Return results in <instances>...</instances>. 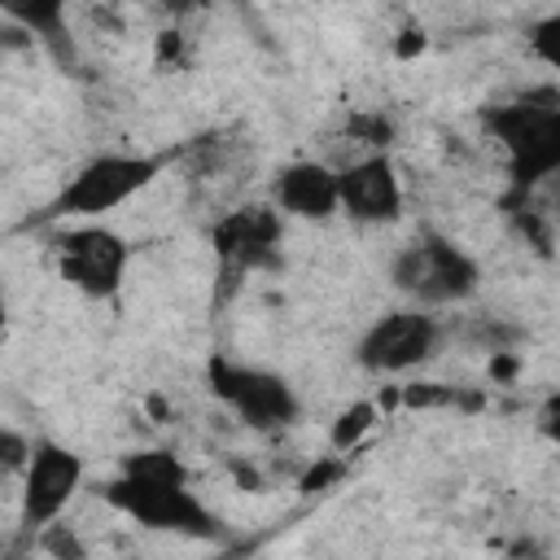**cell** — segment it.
I'll return each instance as SVG.
<instances>
[{"label": "cell", "instance_id": "cell-17", "mask_svg": "<svg viewBox=\"0 0 560 560\" xmlns=\"http://www.w3.org/2000/svg\"><path fill=\"white\" fill-rule=\"evenodd\" d=\"M402 402L407 407H442V402H459V394L455 389H438V385H407Z\"/></svg>", "mask_w": 560, "mask_h": 560}, {"label": "cell", "instance_id": "cell-14", "mask_svg": "<svg viewBox=\"0 0 560 560\" xmlns=\"http://www.w3.org/2000/svg\"><path fill=\"white\" fill-rule=\"evenodd\" d=\"M372 424H376V402H354V407H346V411L337 416V424H332V446H337V451H350Z\"/></svg>", "mask_w": 560, "mask_h": 560}, {"label": "cell", "instance_id": "cell-8", "mask_svg": "<svg viewBox=\"0 0 560 560\" xmlns=\"http://www.w3.org/2000/svg\"><path fill=\"white\" fill-rule=\"evenodd\" d=\"M442 328L424 311H389L381 315L354 346V359L368 372H407L438 354Z\"/></svg>", "mask_w": 560, "mask_h": 560}, {"label": "cell", "instance_id": "cell-19", "mask_svg": "<svg viewBox=\"0 0 560 560\" xmlns=\"http://www.w3.org/2000/svg\"><path fill=\"white\" fill-rule=\"evenodd\" d=\"M556 31H560V22H556V18L538 22V31H534V48H538L547 61H556V57H560V52H556Z\"/></svg>", "mask_w": 560, "mask_h": 560}, {"label": "cell", "instance_id": "cell-11", "mask_svg": "<svg viewBox=\"0 0 560 560\" xmlns=\"http://www.w3.org/2000/svg\"><path fill=\"white\" fill-rule=\"evenodd\" d=\"M276 201L293 219H328L337 214V171L324 162H289L276 175Z\"/></svg>", "mask_w": 560, "mask_h": 560}, {"label": "cell", "instance_id": "cell-4", "mask_svg": "<svg viewBox=\"0 0 560 560\" xmlns=\"http://www.w3.org/2000/svg\"><path fill=\"white\" fill-rule=\"evenodd\" d=\"M389 276H394V284H398L402 293H411V298L424 302V306L464 302V298L477 289V280H481L477 262H472L459 245H451V241H442V236H420L416 245L398 249Z\"/></svg>", "mask_w": 560, "mask_h": 560}, {"label": "cell", "instance_id": "cell-12", "mask_svg": "<svg viewBox=\"0 0 560 560\" xmlns=\"http://www.w3.org/2000/svg\"><path fill=\"white\" fill-rule=\"evenodd\" d=\"M0 13L13 18L18 26H26L31 35H61V18H66V0H0Z\"/></svg>", "mask_w": 560, "mask_h": 560}, {"label": "cell", "instance_id": "cell-5", "mask_svg": "<svg viewBox=\"0 0 560 560\" xmlns=\"http://www.w3.org/2000/svg\"><path fill=\"white\" fill-rule=\"evenodd\" d=\"M210 389L249 424V429H284L298 420V394L280 372L210 359Z\"/></svg>", "mask_w": 560, "mask_h": 560}, {"label": "cell", "instance_id": "cell-13", "mask_svg": "<svg viewBox=\"0 0 560 560\" xmlns=\"http://www.w3.org/2000/svg\"><path fill=\"white\" fill-rule=\"evenodd\" d=\"M122 472L140 477V481H188L184 464L171 451H136V455L122 459Z\"/></svg>", "mask_w": 560, "mask_h": 560}, {"label": "cell", "instance_id": "cell-16", "mask_svg": "<svg viewBox=\"0 0 560 560\" xmlns=\"http://www.w3.org/2000/svg\"><path fill=\"white\" fill-rule=\"evenodd\" d=\"M26 455H31L26 438L13 433V429H0V472H18V468H26Z\"/></svg>", "mask_w": 560, "mask_h": 560}, {"label": "cell", "instance_id": "cell-6", "mask_svg": "<svg viewBox=\"0 0 560 560\" xmlns=\"http://www.w3.org/2000/svg\"><path fill=\"white\" fill-rule=\"evenodd\" d=\"M57 267L88 298H114L127 276V241L109 228H70L57 236Z\"/></svg>", "mask_w": 560, "mask_h": 560}, {"label": "cell", "instance_id": "cell-23", "mask_svg": "<svg viewBox=\"0 0 560 560\" xmlns=\"http://www.w3.org/2000/svg\"><path fill=\"white\" fill-rule=\"evenodd\" d=\"M0 324H4V298H0Z\"/></svg>", "mask_w": 560, "mask_h": 560}, {"label": "cell", "instance_id": "cell-10", "mask_svg": "<svg viewBox=\"0 0 560 560\" xmlns=\"http://www.w3.org/2000/svg\"><path fill=\"white\" fill-rule=\"evenodd\" d=\"M276 241H280V219L262 206L236 210L214 228V249L232 271L267 267L276 258Z\"/></svg>", "mask_w": 560, "mask_h": 560}, {"label": "cell", "instance_id": "cell-2", "mask_svg": "<svg viewBox=\"0 0 560 560\" xmlns=\"http://www.w3.org/2000/svg\"><path fill=\"white\" fill-rule=\"evenodd\" d=\"M162 162L158 158H136V153H105V158H92L61 192L57 201L48 206V214H61V219H96V214H109L118 210L122 201H131L136 192H144L153 179H158Z\"/></svg>", "mask_w": 560, "mask_h": 560}, {"label": "cell", "instance_id": "cell-18", "mask_svg": "<svg viewBox=\"0 0 560 560\" xmlns=\"http://www.w3.org/2000/svg\"><path fill=\"white\" fill-rule=\"evenodd\" d=\"M346 472V464L341 459H324V464H315V468H306V477L298 481V490L302 494H315V490H324V486H332L337 477Z\"/></svg>", "mask_w": 560, "mask_h": 560}, {"label": "cell", "instance_id": "cell-3", "mask_svg": "<svg viewBox=\"0 0 560 560\" xmlns=\"http://www.w3.org/2000/svg\"><path fill=\"white\" fill-rule=\"evenodd\" d=\"M105 499L140 521L144 529H166V534H192L210 538L219 529L214 512L188 490V481H140V477H118L105 486Z\"/></svg>", "mask_w": 560, "mask_h": 560}, {"label": "cell", "instance_id": "cell-9", "mask_svg": "<svg viewBox=\"0 0 560 560\" xmlns=\"http://www.w3.org/2000/svg\"><path fill=\"white\" fill-rule=\"evenodd\" d=\"M337 210L359 223H394L402 214V184L385 153H372L337 175Z\"/></svg>", "mask_w": 560, "mask_h": 560}, {"label": "cell", "instance_id": "cell-15", "mask_svg": "<svg viewBox=\"0 0 560 560\" xmlns=\"http://www.w3.org/2000/svg\"><path fill=\"white\" fill-rule=\"evenodd\" d=\"M350 131H354L363 144H376V149L394 140V122H389L385 114H354V118H350Z\"/></svg>", "mask_w": 560, "mask_h": 560}, {"label": "cell", "instance_id": "cell-22", "mask_svg": "<svg viewBox=\"0 0 560 560\" xmlns=\"http://www.w3.org/2000/svg\"><path fill=\"white\" fill-rule=\"evenodd\" d=\"M420 48H424V35H420V31H407V39L398 44L402 57H411V52H420Z\"/></svg>", "mask_w": 560, "mask_h": 560}, {"label": "cell", "instance_id": "cell-1", "mask_svg": "<svg viewBox=\"0 0 560 560\" xmlns=\"http://www.w3.org/2000/svg\"><path fill=\"white\" fill-rule=\"evenodd\" d=\"M486 127L503 140L516 188H534L560 166V109L556 105L512 101V105L490 109Z\"/></svg>", "mask_w": 560, "mask_h": 560}, {"label": "cell", "instance_id": "cell-21", "mask_svg": "<svg viewBox=\"0 0 560 560\" xmlns=\"http://www.w3.org/2000/svg\"><path fill=\"white\" fill-rule=\"evenodd\" d=\"M158 52H162V61L179 57V35H175V31H162V44H158Z\"/></svg>", "mask_w": 560, "mask_h": 560}, {"label": "cell", "instance_id": "cell-20", "mask_svg": "<svg viewBox=\"0 0 560 560\" xmlns=\"http://www.w3.org/2000/svg\"><path fill=\"white\" fill-rule=\"evenodd\" d=\"M490 376H499V381L516 376V359H512V354H499V359H490Z\"/></svg>", "mask_w": 560, "mask_h": 560}, {"label": "cell", "instance_id": "cell-7", "mask_svg": "<svg viewBox=\"0 0 560 560\" xmlns=\"http://www.w3.org/2000/svg\"><path fill=\"white\" fill-rule=\"evenodd\" d=\"M22 529H44L83 486V459L61 442H35L22 468Z\"/></svg>", "mask_w": 560, "mask_h": 560}]
</instances>
